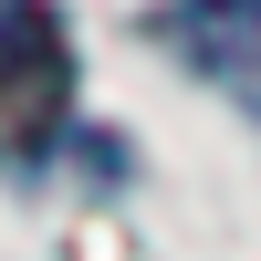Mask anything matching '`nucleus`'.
Segmentation results:
<instances>
[{"mask_svg": "<svg viewBox=\"0 0 261 261\" xmlns=\"http://www.w3.org/2000/svg\"><path fill=\"white\" fill-rule=\"evenodd\" d=\"M73 115V32L53 0H0V146L32 157Z\"/></svg>", "mask_w": 261, "mask_h": 261, "instance_id": "nucleus-1", "label": "nucleus"}, {"mask_svg": "<svg viewBox=\"0 0 261 261\" xmlns=\"http://www.w3.org/2000/svg\"><path fill=\"white\" fill-rule=\"evenodd\" d=\"M178 53L209 63L220 84H241V94L261 105V0H178Z\"/></svg>", "mask_w": 261, "mask_h": 261, "instance_id": "nucleus-2", "label": "nucleus"}]
</instances>
